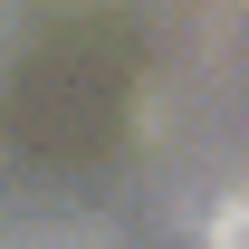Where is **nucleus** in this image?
Instances as JSON below:
<instances>
[{
    "label": "nucleus",
    "instance_id": "nucleus-1",
    "mask_svg": "<svg viewBox=\"0 0 249 249\" xmlns=\"http://www.w3.org/2000/svg\"><path fill=\"white\" fill-rule=\"evenodd\" d=\"M201 249H249V192H220L201 211Z\"/></svg>",
    "mask_w": 249,
    "mask_h": 249
}]
</instances>
